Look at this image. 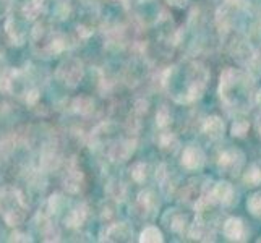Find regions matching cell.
Here are the masks:
<instances>
[{
    "label": "cell",
    "mask_w": 261,
    "mask_h": 243,
    "mask_svg": "<svg viewBox=\"0 0 261 243\" xmlns=\"http://www.w3.org/2000/svg\"><path fill=\"white\" fill-rule=\"evenodd\" d=\"M83 75H85L83 62L78 59H73V57L62 62L56 71V78L62 85H65L68 88L78 86L80 81L83 79Z\"/></svg>",
    "instance_id": "cell-1"
},
{
    "label": "cell",
    "mask_w": 261,
    "mask_h": 243,
    "mask_svg": "<svg viewBox=\"0 0 261 243\" xmlns=\"http://www.w3.org/2000/svg\"><path fill=\"white\" fill-rule=\"evenodd\" d=\"M5 34L8 41H10L13 46H23L28 39V30L23 24V21H20L18 18H7L5 21Z\"/></svg>",
    "instance_id": "cell-2"
},
{
    "label": "cell",
    "mask_w": 261,
    "mask_h": 243,
    "mask_svg": "<svg viewBox=\"0 0 261 243\" xmlns=\"http://www.w3.org/2000/svg\"><path fill=\"white\" fill-rule=\"evenodd\" d=\"M219 169L224 170V172L236 175L237 170H240L242 164H244V154L239 149H226L219 156Z\"/></svg>",
    "instance_id": "cell-3"
},
{
    "label": "cell",
    "mask_w": 261,
    "mask_h": 243,
    "mask_svg": "<svg viewBox=\"0 0 261 243\" xmlns=\"http://www.w3.org/2000/svg\"><path fill=\"white\" fill-rule=\"evenodd\" d=\"M206 162V156L201 148H198L195 145L187 146L182 152V166L190 170V172H195V170H200Z\"/></svg>",
    "instance_id": "cell-4"
},
{
    "label": "cell",
    "mask_w": 261,
    "mask_h": 243,
    "mask_svg": "<svg viewBox=\"0 0 261 243\" xmlns=\"http://www.w3.org/2000/svg\"><path fill=\"white\" fill-rule=\"evenodd\" d=\"M83 183V174H82V169L78 167L75 157L70 160V164L67 167V175L64 180V185L67 188L68 193H78L80 188H82Z\"/></svg>",
    "instance_id": "cell-5"
},
{
    "label": "cell",
    "mask_w": 261,
    "mask_h": 243,
    "mask_svg": "<svg viewBox=\"0 0 261 243\" xmlns=\"http://www.w3.org/2000/svg\"><path fill=\"white\" fill-rule=\"evenodd\" d=\"M135 146H137V141L135 140H120L117 141L114 146L109 148V157L114 162H123L127 160L135 151Z\"/></svg>",
    "instance_id": "cell-6"
},
{
    "label": "cell",
    "mask_w": 261,
    "mask_h": 243,
    "mask_svg": "<svg viewBox=\"0 0 261 243\" xmlns=\"http://www.w3.org/2000/svg\"><path fill=\"white\" fill-rule=\"evenodd\" d=\"M222 232H224V237H226L227 240H232V241L244 240V237H245L244 221L239 219V218H229L226 221V224H224Z\"/></svg>",
    "instance_id": "cell-7"
},
{
    "label": "cell",
    "mask_w": 261,
    "mask_h": 243,
    "mask_svg": "<svg viewBox=\"0 0 261 243\" xmlns=\"http://www.w3.org/2000/svg\"><path fill=\"white\" fill-rule=\"evenodd\" d=\"M132 227L125 222H117L107 229L106 240L107 241H128L132 238Z\"/></svg>",
    "instance_id": "cell-8"
},
{
    "label": "cell",
    "mask_w": 261,
    "mask_h": 243,
    "mask_svg": "<svg viewBox=\"0 0 261 243\" xmlns=\"http://www.w3.org/2000/svg\"><path fill=\"white\" fill-rule=\"evenodd\" d=\"M88 218V208L85 203H80L76 204L73 209H70L65 215V226L70 227V229H76V227H82L85 221Z\"/></svg>",
    "instance_id": "cell-9"
},
{
    "label": "cell",
    "mask_w": 261,
    "mask_h": 243,
    "mask_svg": "<svg viewBox=\"0 0 261 243\" xmlns=\"http://www.w3.org/2000/svg\"><path fill=\"white\" fill-rule=\"evenodd\" d=\"M211 196L218 203L229 204L233 200V186L229 182H218V183L214 185V188H213Z\"/></svg>",
    "instance_id": "cell-10"
},
{
    "label": "cell",
    "mask_w": 261,
    "mask_h": 243,
    "mask_svg": "<svg viewBox=\"0 0 261 243\" xmlns=\"http://www.w3.org/2000/svg\"><path fill=\"white\" fill-rule=\"evenodd\" d=\"M203 133L208 134L210 138H221L224 134V122L219 119V117H208L203 123Z\"/></svg>",
    "instance_id": "cell-11"
},
{
    "label": "cell",
    "mask_w": 261,
    "mask_h": 243,
    "mask_svg": "<svg viewBox=\"0 0 261 243\" xmlns=\"http://www.w3.org/2000/svg\"><path fill=\"white\" fill-rule=\"evenodd\" d=\"M59 164H60V157L57 154V151L54 148H44L42 154H41V167H42V170L49 172V170L57 169Z\"/></svg>",
    "instance_id": "cell-12"
},
{
    "label": "cell",
    "mask_w": 261,
    "mask_h": 243,
    "mask_svg": "<svg viewBox=\"0 0 261 243\" xmlns=\"http://www.w3.org/2000/svg\"><path fill=\"white\" fill-rule=\"evenodd\" d=\"M71 107H73V111L76 114L88 117L94 112V101H93V97H89V96H78Z\"/></svg>",
    "instance_id": "cell-13"
},
{
    "label": "cell",
    "mask_w": 261,
    "mask_h": 243,
    "mask_svg": "<svg viewBox=\"0 0 261 243\" xmlns=\"http://www.w3.org/2000/svg\"><path fill=\"white\" fill-rule=\"evenodd\" d=\"M67 206H68L67 196L60 195V193H56V195H52L49 198V201H47V211H49L50 215H59V214H62V212L67 209Z\"/></svg>",
    "instance_id": "cell-14"
},
{
    "label": "cell",
    "mask_w": 261,
    "mask_h": 243,
    "mask_svg": "<svg viewBox=\"0 0 261 243\" xmlns=\"http://www.w3.org/2000/svg\"><path fill=\"white\" fill-rule=\"evenodd\" d=\"M21 12L24 20H36L44 12V0H26Z\"/></svg>",
    "instance_id": "cell-15"
},
{
    "label": "cell",
    "mask_w": 261,
    "mask_h": 243,
    "mask_svg": "<svg viewBox=\"0 0 261 243\" xmlns=\"http://www.w3.org/2000/svg\"><path fill=\"white\" fill-rule=\"evenodd\" d=\"M190 237L195 238V240H203V241H208V240H213V232L210 230V226L206 224L204 221H200L195 222L192 229H190Z\"/></svg>",
    "instance_id": "cell-16"
},
{
    "label": "cell",
    "mask_w": 261,
    "mask_h": 243,
    "mask_svg": "<svg viewBox=\"0 0 261 243\" xmlns=\"http://www.w3.org/2000/svg\"><path fill=\"white\" fill-rule=\"evenodd\" d=\"M138 204L141 206L143 212H152L159 206V203L156 200V195L151 190H145L138 195Z\"/></svg>",
    "instance_id": "cell-17"
},
{
    "label": "cell",
    "mask_w": 261,
    "mask_h": 243,
    "mask_svg": "<svg viewBox=\"0 0 261 243\" xmlns=\"http://www.w3.org/2000/svg\"><path fill=\"white\" fill-rule=\"evenodd\" d=\"M244 182L247 186H256L261 183V166L258 162H253L247 169V172L244 174Z\"/></svg>",
    "instance_id": "cell-18"
},
{
    "label": "cell",
    "mask_w": 261,
    "mask_h": 243,
    "mask_svg": "<svg viewBox=\"0 0 261 243\" xmlns=\"http://www.w3.org/2000/svg\"><path fill=\"white\" fill-rule=\"evenodd\" d=\"M177 146H178V140H177V137L174 133L166 131V133L159 134V148L163 151H167V152L175 151Z\"/></svg>",
    "instance_id": "cell-19"
},
{
    "label": "cell",
    "mask_w": 261,
    "mask_h": 243,
    "mask_svg": "<svg viewBox=\"0 0 261 243\" xmlns=\"http://www.w3.org/2000/svg\"><path fill=\"white\" fill-rule=\"evenodd\" d=\"M163 232H161L158 227L154 226H148L145 230L141 232L140 235V241H149V243H156V241H163Z\"/></svg>",
    "instance_id": "cell-20"
},
{
    "label": "cell",
    "mask_w": 261,
    "mask_h": 243,
    "mask_svg": "<svg viewBox=\"0 0 261 243\" xmlns=\"http://www.w3.org/2000/svg\"><path fill=\"white\" fill-rule=\"evenodd\" d=\"M130 172H132V178L135 180V182L141 183V182H145L146 177H148V166L145 164V162H135Z\"/></svg>",
    "instance_id": "cell-21"
},
{
    "label": "cell",
    "mask_w": 261,
    "mask_h": 243,
    "mask_svg": "<svg viewBox=\"0 0 261 243\" xmlns=\"http://www.w3.org/2000/svg\"><path fill=\"white\" fill-rule=\"evenodd\" d=\"M172 122V114L167 105H161L156 112V125L159 128H166L167 125Z\"/></svg>",
    "instance_id": "cell-22"
},
{
    "label": "cell",
    "mask_w": 261,
    "mask_h": 243,
    "mask_svg": "<svg viewBox=\"0 0 261 243\" xmlns=\"http://www.w3.org/2000/svg\"><path fill=\"white\" fill-rule=\"evenodd\" d=\"M247 209L255 218H261V192L253 193L247 201Z\"/></svg>",
    "instance_id": "cell-23"
},
{
    "label": "cell",
    "mask_w": 261,
    "mask_h": 243,
    "mask_svg": "<svg viewBox=\"0 0 261 243\" xmlns=\"http://www.w3.org/2000/svg\"><path fill=\"white\" fill-rule=\"evenodd\" d=\"M248 128H250V123L247 120H236L232 123V134L233 137H237V138H242V137H245V134L248 133Z\"/></svg>",
    "instance_id": "cell-24"
},
{
    "label": "cell",
    "mask_w": 261,
    "mask_h": 243,
    "mask_svg": "<svg viewBox=\"0 0 261 243\" xmlns=\"http://www.w3.org/2000/svg\"><path fill=\"white\" fill-rule=\"evenodd\" d=\"M185 215L182 214H174V218L170 219V224H167V226L170 227V230H174V232H182L184 227H185Z\"/></svg>",
    "instance_id": "cell-25"
},
{
    "label": "cell",
    "mask_w": 261,
    "mask_h": 243,
    "mask_svg": "<svg viewBox=\"0 0 261 243\" xmlns=\"http://www.w3.org/2000/svg\"><path fill=\"white\" fill-rule=\"evenodd\" d=\"M41 97L39 94V89L38 88H31L28 93H26V97H24V101L28 102L30 105H34L36 102H38V99Z\"/></svg>",
    "instance_id": "cell-26"
},
{
    "label": "cell",
    "mask_w": 261,
    "mask_h": 243,
    "mask_svg": "<svg viewBox=\"0 0 261 243\" xmlns=\"http://www.w3.org/2000/svg\"><path fill=\"white\" fill-rule=\"evenodd\" d=\"M8 240L10 241H31L30 235H26V233H23V232H13Z\"/></svg>",
    "instance_id": "cell-27"
},
{
    "label": "cell",
    "mask_w": 261,
    "mask_h": 243,
    "mask_svg": "<svg viewBox=\"0 0 261 243\" xmlns=\"http://www.w3.org/2000/svg\"><path fill=\"white\" fill-rule=\"evenodd\" d=\"M8 10H10V0H0V16L7 15Z\"/></svg>",
    "instance_id": "cell-28"
},
{
    "label": "cell",
    "mask_w": 261,
    "mask_h": 243,
    "mask_svg": "<svg viewBox=\"0 0 261 243\" xmlns=\"http://www.w3.org/2000/svg\"><path fill=\"white\" fill-rule=\"evenodd\" d=\"M170 4H174V5H178V7H182L185 5V0H169Z\"/></svg>",
    "instance_id": "cell-29"
},
{
    "label": "cell",
    "mask_w": 261,
    "mask_h": 243,
    "mask_svg": "<svg viewBox=\"0 0 261 243\" xmlns=\"http://www.w3.org/2000/svg\"><path fill=\"white\" fill-rule=\"evenodd\" d=\"M256 102L261 105V91H259V93H258V96H256Z\"/></svg>",
    "instance_id": "cell-30"
},
{
    "label": "cell",
    "mask_w": 261,
    "mask_h": 243,
    "mask_svg": "<svg viewBox=\"0 0 261 243\" xmlns=\"http://www.w3.org/2000/svg\"><path fill=\"white\" fill-rule=\"evenodd\" d=\"M258 131H259V134H261V117H259V120H258Z\"/></svg>",
    "instance_id": "cell-31"
},
{
    "label": "cell",
    "mask_w": 261,
    "mask_h": 243,
    "mask_svg": "<svg viewBox=\"0 0 261 243\" xmlns=\"http://www.w3.org/2000/svg\"><path fill=\"white\" fill-rule=\"evenodd\" d=\"M140 2H148V0H140Z\"/></svg>",
    "instance_id": "cell-32"
}]
</instances>
